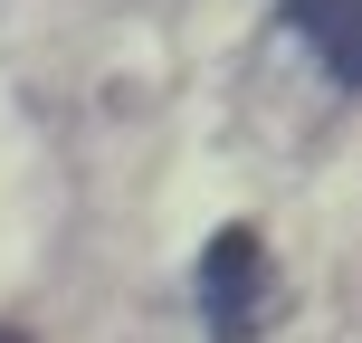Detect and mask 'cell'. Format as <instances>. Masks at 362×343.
<instances>
[{
	"instance_id": "cell-2",
	"label": "cell",
	"mask_w": 362,
	"mask_h": 343,
	"mask_svg": "<svg viewBox=\"0 0 362 343\" xmlns=\"http://www.w3.org/2000/svg\"><path fill=\"white\" fill-rule=\"evenodd\" d=\"M286 19L315 38V57H325L334 86L362 76V0H286Z\"/></svg>"
},
{
	"instance_id": "cell-1",
	"label": "cell",
	"mask_w": 362,
	"mask_h": 343,
	"mask_svg": "<svg viewBox=\"0 0 362 343\" xmlns=\"http://www.w3.org/2000/svg\"><path fill=\"white\" fill-rule=\"evenodd\" d=\"M200 325H210V343H257L286 315V277H276L267 238L257 229H219L210 248H200Z\"/></svg>"
},
{
	"instance_id": "cell-3",
	"label": "cell",
	"mask_w": 362,
	"mask_h": 343,
	"mask_svg": "<svg viewBox=\"0 0 362 343\" xmlns=\"http://www.w3.org/2000/svg\"><path fill=\"white\" fill-rule=\"evenodd\" d=\"M0 343H29V334H19V325H0Z\"/></svg>"
}]
</instances>
